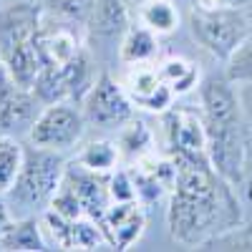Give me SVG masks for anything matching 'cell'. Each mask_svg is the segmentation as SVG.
Returning <instances> with one entry per match:
<instances>
[{
	"label": "cell",
	"mask_w": 252,
	"mask_h": 252,
	"mask_svg": "<svg viewBox=\"0 0 252 252\" xmlns=\"http://www.w3.org/2000/svg\"><path fill=\"white\" fill-rule=\"evenodd\" d=\"M174 161L177 182L166 207V227L174 242L204 250L207 242L242 224L235 187L224 182L212 164L187 159Z\"/></svg>",
	"instance_id": "6da1fadb"
},
{
	"label": "cell",
	"mask_w": 252,
	"mask_h": 252,
	"mask_svg": "<svg viewBox=\"0 0 252 252\" xmlns=\"http://www.w3.org/2000/svg\"><path fill=\"white\" fill-rule=\"evenodd\" d=\"M199 111L212 169L235 189L242 187L250 164V124L235 83L224 73H209L199 81Z\"/></svg>",
	"instance_id": "7a4b0ae2"
},
{
	"label": "cell",
	"mask_w": 252,
	"mask_h": 252,
	"mask_svg": "<svg viewBox=\"0 0 252 252\" xmlns=\"http://www.w3.org/2000/svg\"><path fill=\"white\" fill-rule=\"evenodd\" d=\"M68 161L63 159L61 152L40 149V146H28L23 169H20L13 189L5 194V202L10 207L13 217H38L43 215L56 189L61 187L66 177Z\"/></svg>",
	"instance_id": "3957f363"
},
{
	"label": "cell",
	"mask_w": 252,
	"mask_h": 252,
	"mask_svg": "<svg viewBox=\"0 0 252 252\" xmlns=\"http://www.w3.org/2000/svg\"><path fill=\"white\" fill-rule=\"evenodd\" d=\"M189 28L197 43L217 61H227L242 40L250 35V18L242 8H197L189 10Z\"/></svg>",
	"instance_id": "277c9868"
},
{
	"label": "cell",
	"mask_w": 252,
	"mask_h": 252,
	"mask_svg": "<svg viewBox=\"0 0 252 252\" xmlns=\"http://www.w3.org/2000/svg\"><path fill=\"white\" fill-rule=\"evenodd\" d=\"M86 126V116L81 109L73 106V101L46 103V109L28 126V141L33 146H40V149H53L63 154L81 144Z\"/></svg>",
	"instance_id": "5b68a950"
},
{
	"label": "cell",
	"mask_w": 252,
	"mask_h": 252,
	"mask_svg": "<svg viewBox=\"0 0 252 252\" xmlns=\"http://www.w3.org/2000/svg\"><path fill=\"white\" fill-rule=\"evenodd\" d=\"M134 101L109 71H101L86 96L81 98V111L86 121L98 129H121L126 121L134 119Z\"/></svg>",
	"instance_id": "8992f818"
},
{
	"label": "cell",
	"mask_w": 252,
	"mask_h": 252,
	"mask_svg": "<svg viewBox=\"0 0 252 252\" xmlns=\"http://www.w3.org/2000/svg\"><path fill=\"white\" fill-rule=\"evenodd\" d=\"M94 78L96 76L91 73V61L86 51H81L76 58H71L63 66H43L40 76L35 78L33 96L43 103L76 101V98L86 96Z\"/></svg>",
	"instance_id": "52a82bcc"
},
{
	"label": "cell",
	"mask_w": 252,
	"mask_h": 252,
	"mask_svg": "<svg viewBox=\"0 0 252 252\" xmlns=\"http://www.w3.org/2000/svg\"><path fill=\"white\" fill-rule=\"evenodd\" d=\"M164 136L169 157L209 164L202 111L189 106H172L169 111H164Z\"/></svg>",
	"instance_id": "ba28073f"
},
{
	"label": "cell",
	"mask_w": 252,
	"mask_h": 252,
	"mask_svg": "<svg viewBox=\"0 0 252 252\" xmlns=\"http://www.w3.org/2000/svg\"><path fill=\"white\" fill-rule=\"evenodd\" d=\"M121 86L131 96L136 109L152 111V114L169 111L177 98L174 91L161 81L159 68L152 66V63H129L121 78Z\"/></svg>",
	"instance_id": "9c48e42d"
},
{
	"label": "cell",
	"mask_w": 252,
	"mask_h": 252,
	"mask_svg": "<svg viewBox=\"0 0 252 252\" xmlns=\"http://www.w3.org/2000/svg\"><path fill=\"white\" fill-rule=\"evenodd\" d=\"M76 26H81V23L61 18V15H58V23L56 20L51 23V20L43 18L40 31L35 35L43 66H63V63H68L71 58H76L83 51V38L76 31Z\"/></svg>",
	"instance_id": "30bf717a"
},
{
	"label": "cell",
	"mask_w": 252,
	"mask_h": 252,
	"mask_svg": "<svg viewBox=\"0 0 252 252\" xmlns=\"http://www.w3.org/2000/svg\"><path fill=\"white\" fill-rule=\"evenodd\" d=\"M114 250H129L144 232L146 215L141 202H111L103 220L98 222Z\"/></svg>",
	"instance_id": "8fae6325"
},
{
	"label": "cell",
	"mask_w": 252,
	"mask_h": 252,
	"mask_svg": "<svg viewBox=\"0 0 252 252\" xmlns=\"http://www.w3.org/2000/svg\"><path fill=\"white\" fill-rule=\"evenodd\" d=\"M40 23H43V10L28 0L0 5V53H8L26 40H33L40 31Z\"/></svg>",
	"instance_id": "7c38bea8"
},
{
	"label": "cell",
	"mask_w": 252,
	"mask_h": 252,
	"mask_svg": "<svg viewBox=\"0 0 252 252\" xmlns=\"http://www.w3.org/2000/svg\"><path fill=\"white\" fill-rule=\"evenodd\" d=\"M66 179L73 184L76 194L83 207V217H91L94 222H101L106 209L111 207V194H109V174H96L78 161L66 166Z\"/></svg>",
	"instance_id": "4fadbf2b"
},
{
	"label": "cell",
	"mask_w": 252,
	"mask_h": 252,
	"mask_svg": "<svg viewBox=\"0 0 252 252\" xmlns=\"http://www.w3.org/2000/svg\"><path fill=\"white\" fill-rule=\"evenodd\" d=\"M129 8L124 0H98L91 18L86 20V33L94 40L121 43L124 33L129 31Z\"/></svg>",
	"instance_id": "5bb4252c"
},
{
	"label": "cell",
	"mask_w": 252,
	"mask_h": 252,
	"mask_svg": "<svg viewBox=\"0 0 252 252\" xmlns=\"http://www.w3.org/2000/svg\"><path fill=\"white\" fill-rule=\"evenodd\" d=\"M0 250H5V252L48 250L40 220L38 217H13V222L0 232Z\"/></svg>",
	"instance_id": "9a60e30c"
},
{
	"label": "cell",
	"mask_w": 252,
	"mask_h": 252,
	"mask_svg": "<svg viewBox=\"0 0 252 252\" xmlns=\"http://www.w3.org/2000/svg\"><path fill=\"white\" fill-rule=\"evenodd\" d=\"M119 152L121 157H126L131 164L152 157L157 152V136L152 131V126L141 121V119H131L126 121L119 129Z\"/></svg>",
	"instance_id": "2e32d148"
},
{
	"label": "cell",
	"mask_w": 252,
	"mask_h": 252,
	"mask_svg": "<svg viewBox=\"0 0 252 252\" xmlns=\"http://www.w3.org/2000/svg\"><path fill=\"white\" fill-rule=\"evenodd\" d=\"M159 56V35L146 26H129L119 43V61L124 66L129 63H152Z\"/></svg>",
	"instance_id": "e0dca14e"
},
{
	"label": "cell",
	"mask_w": 252,
	"mask_h": 252,
	"mask_svg": "<svg viewBox=\"0 0 252 252\" xmlns=\"http://www.w3.org/2000/svg\"><path fill=\"white\" fill-rule=\"evenodd\" d=\"M159 76L161 81L174 91V96H184L189 91H194L199 89V66L192 61H187V58H179V56H172V58H166L159 63Z\"/></svg>",
	"instance_id": "ac0fdd59"
},
{
	"label": "cell",
	"mask_w": 252,
	"mask_h": 252,
	"mask_svg": "<svg viewBox=\"0 0 252 252\" xmlns=\"http://www.w3.org/2000/svg\"><path fill=\"white\" fill-rule=\"evenodd\" d=\"M119 159H121L119 144L109 139H91L76 154V161L96 174H111L119 166Z\"/></svg>",
	"instance_id": "d6986e66"
},
{
	"label": "cell",
	"mask_w": 252,
	"mask_h": 252,
	"mask_svg": "<svg viewBox=\"0 0 252 252\" xmlns=\"http://www.w3.org/2000/svg\"><path fill=\"white\" fill-rule=\"evenodd\" d=\"M139 23L157 35H169L179 28V10L172 0H144L136 10Z\"/></svg>",
	"instance_id": "ffe728a7"
},
{
	"label": "cell",
	"mask_w": 252,
	"mask_h": 252,
	"mask_svg": "<svg viewBox=\"0 0 252 252\" xmlns=\"http://www.w3.org/2000/svg\"><path fill=\"white\" fill-rule=\"evenodd\" d=\"M23 159H26V146L10 134H0V197H5L20 169H23Z\"/></svg>",
	"instance_id": "44dd1931"
},
{
	"label": "cell",
	"mask_w": 252,
	"mask_h": 252,
	"mask_svg": "<svg viewBox=\"0 0 252 252\" xmlns=\"http://www.w3.org/2000/svg\"><path fill=\"white\" fill-rule=\"evenodd\" d=\"M235 86H252V33L229 53L222 71Z\"/></svg>",
	"instance_id": "7402d4cb"
},
{
	"label": "cell",
	"mask_w": 252,
	"mask_h": 252,
	"mask_svg": "<svg viewBox=\"0 0 252 252\" xmlns=\"http://www.w3.org/2000/svg\"><path fill=\"white\" fill-rule=\"evenodd\" d=\"M101 247H111L106 235L98 222L91 217H78L73 220L71 227V250H101Z\"/></svg>",
	"instance_id": "603a6c76"
},
{
	"label": "cell",
	"mask_w": 252,
	"mask_h": 252,
	"mask_svg": "<svg viewBox=\"0 0 252 252\" xmlns=\"http://www.w3.org/2000/svg\"><path fill=\"white\" fill-rule=\"evenodd\" d=\"M48 209H53L56 215L66 217V220H78V217H83V207H81V199H78V194H76L73 184H71L66 177H63L61 187L56 189V194H53V199H51Z\"/></svg>",
	"instance_id": "cb8c5ba5"
},
{
	"label": "cell",
	"mask_w": 252,
	"mask_h": 252,
	"mask_svg": "<svg viewBox=\"0 0 252 252\" xmlns=\"http://www.w3.org/2000/svg\"><path fill=\"white\" fill-rule=\"evenodd\" d=\"M96 3H98V0H51V8L56 10V15L86 26V20L91 18Z\"/></svg>",
	"instance_id": "d4e9b609"
},
{
	"label": "cell",
	"mask_w": 252,
	"mask_h": 252,
	"mask_svg": "<svg viewBox=\"0 0 252 252\" xmlns=\"http://www.w3.org/2000/svg\"><path fill=\"white\" fill-rule=\"evenodd\" d=\"M109 194L111 202H139L131 169H114L109 174Z\"/></svg>",
	"instance_id": "484cf974"
},
{
	"label": "cell",
	"mask_w": 252,
	"mask_h": 252,
	"mask_svg": "<svg viewBox=\"0 0 252 252\" xmlns=\"http://www.w3.org/2000/svg\"><path fill=\"white\" fill-rule=\"evenodd\" d=\"M204 250H252V229L240 224L229 232L215 237L212 242H207Z\"/></svg>",
	"instance_id": "4316f807"
},
{
	"label": "cell",
	"mask_w": 252,
	"mask_h": 252,
	"mask_svg": "<svg viewBox=\"0 0 252 252\" xmlns=\"http://www.w3.org/2000/svg\"><path fill=\"white\" fill-rule=\"evenodd\" d=\"M247 0H192V5L197 8H207V10H215V8H245Z\"/></svg>",
	"instance_id": "83f0119b"
},
{
	"label": "cell",
	"mask_w": 252,
	"mask_h": 252,
	"mask_svg": "<svg viewBox=\"0 0 252 252\" xmlns=\"http://www.w3.org/2000/svg\"><path fill=\"white\" fill-rule=\"evenodd\" d=\"M13 222V212H10V207H8V202H5V197H0V232L8 227Z\"/></svg>",
	"instance_id": "f1b7e54d"
},
{
	"label": "cell",
	"mask_w": 252,
	"mask_h": 252,
	"mask_svg": "<svg viewBox=\"0 0 252 252\" xmlns=\"http://www.w3.org/2000/svg\"><path fill=\"white\" fill-rule=\"evenodd\" d=\"M0 68H3V53H0Z\"/></svg>",
	"instance_id": "f546056e"
},
{
	"label": "cell",
	"mask_w": 252,
	"mask_h": 252,
	"mask_svg": "<svg viewBox=\"0 0 252 252\" xmlns=\"http://www.w3.org/2000/svg\"><path fill=\"white\" fill-rule=\"evenodd\" d=\"M3 3H5V0H0V5H3Z\"/></svg>",
	"instance_id": "4dcf8cb0"
}]
</instances>
